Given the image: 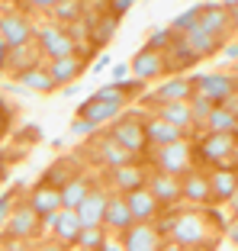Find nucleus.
Here are the masks:
<instances>
[{"mask_svg":"<svg viewBox=\"0 0 238 251\" xmlns=\"http://www.w3.org/2000/svg\"><path fill=\"white\" fill-rule=\"evenodd\" d=\"M167 242L184 245V248H209L219 242V232L213 229V216L206 209H177Z\"/></svg>","mask_w":238,"mask_h":251,"instance_id":"1","label":"nucleus"},{"mask_svg":"<svg viewBox=\"0 0 238 251\" xmlns=\"http://www.w3.org/2000/svg\"><path fill=\"white\" fill-rule=\"evenodd\" d=\"M36 52L48 61L65 58V55H77V39L68 26L48 23V26H42V29L36 32Z\"/></svg>","mask_w":238,"mask_h":251,"instance_id":"2","label":"nucleus"},{"mask_svg":"<svg viewBox=\"0 0 238 251\" xmlns=\"http://www.w3.org/2000/svg\"><path fill=\"white\" fill-rule=\"evenodd\" d=\"M145 119L148 116H139V113H126L110 123L106 132L119 142L122 148H129L132 155H145L148 151V135H145Z\"/></svg>","mask_w":238,"mask_h":251,"instance_id":"3","label":"nucleus"},{"mask_svg":"<svg viewBox=\"0 0 238 251\" xmlns=\"http://www.w3.org/2000/svg\"><path fill=\"white\" fill-rule=\"evenodd\" d=\"M151 161H155V171H164V174H174V177H184L187 171L196 164L193 158V145L187 139L174 142V145H161L151 151Z\"/></svg>","mask_w":238,"mask_h":251,"instance_id":"4","label":"nucleus"},{"mask_svg":"<svg viewBox=\"0 0 238 251\" xmlns=\"http://www.w3.org/2000/svg\"><path fill=\"white\" fill-rule=\"evenodd\" d=\"M238 151V132H206L193 148L196 164H222Z\"/></svg>","mask_w":238,"mask_h":251,"instance_id":"5","label":"nucleus"},{"mask_svg":"<svg viewBox=\"0 0 238 251\" xmlns=\"http://www.w3.org/2000/svg\"><path fill=\"white\" fill-rule=\"evenodd\" d=\"M193 87L200 97H206L213 106H225L229 97L238 90V81L232 74H219V71H209V74H193Z\"/></svg>","mask_w":238,"mask_h":251,"instance_id":"6","label":"nucleus"},{"mask_svg":"<svg viewBox=\"0 0 238 251\" xmlns=\"http://www.w3.org/2000/svg\"><path fill=\"white\" fill-rule=\"evenodd\" d=\"M0 36L7 42V49H26L36 42V29H32L29 16L23 10H7L0 13Z\"/></svg>","mask_w":238,"mask_h":251,"instance_id":"7","label":"nucleus"},{"mask_svg":"<svg viewBox=\"0 0 238 251\" xmlns=\"http://www.w3.org/2000/svg\"><path fill=\"white\" fill-rule=\"evenodd\" d=\"M26 203H29V206H32V213H36L39 219H42V226H48V229L55 226L58 213L65 209V206H61V190H58V187H48V184H42V180H39V184L29 190Z\"/></svg>","mask_w":238,"mask_h":251,"instance_id":"8","label":"nucleus"},{"mask_svg":"<svg viewBox=\"0 0 238 251\" xmlns=\"http://www.w3.org/2000/svg\"><path fill=\"white\" fill-rule=\"evenodd\" d=\"M167 238L155 229V222H132L122 235H119V245L122 251H161Z\"/></svg>","mask_w":238,"mask_h":251,"instance_id":"9","label":"nucleus"},{"mask_svg":"<svg viewBox=\"0 0 238 251\" xmlns=\"http://www.w3.org/2000/svg\"><path fill=\"white\" fill-rule=\"evenodd\" d=\"M39 232H42V219L32 213V206H29V203H16L10 222L3 226L7 242H29V238H36Z\"/></svg>","mask_w":238,"mask_h":251,"instance_id":"10","label":"nucleus"},{"mask_svg":"<svg viewBox=\"0 0 238 251\" xmlns=\"http://www.w3.org/2000/svg\"><path fill=\"white\" fill-rule=\"evenodd\" d=\"M180 187H184V200L190 203V206L203 209L213 203V187H209V171H203L200 164H193V168L187 171L184 177H180Z\"/></svg>","mask_w":238,"mask_h":251,"instance_id":"11","label":"nucleus"},{"mask_svg":"<svg viewBox=\"0 0 238 251\" xmlns=\"http://www.w3.org/2000/svg\"><path fill=\"white\" fill-rule=\"evenodd\" d=\"M90 155H94V161H97V164H103L106 171L122 168V164H132V158H135L132 151L122 148L110 132H100L97 135V142H94V148H90Z\"/></svg>","mask_w":238,"mask_h":251,"instance_id":"12","label":"nucleus"},{"mask_svg":"<svg viewBox=\"0 0 238 251\" xmlns=\"http://www.w3.org/2000/svg\"><path fill=\"white\" fill-rule=\"evenodd\" d=\"M129 68H132V77L135 81H155L158 74L167 71V55L164 52H155V49H139V52L132 55V61H129Z\"/></svg>","mask_w":238,"mask_h":251,"instance_id":"13","label":"nucleus"},{"mask_svg":"<svg viewBox=\"0 0 238 251\" xmlns=\"http://www.w3.org/2000/svg\"><path fill=\"white\" fill-rule=\"evenodd\" d=\"M145 187L151 190V197H155L164 209H167V206H177L180 200H184L180 177H174V174H164V171H148V184H145Z\"/></svg>","mask_w":238,"mask_h":251,"instance_id":"14","label":"nucleus"},{"mask_svg":"<svg viewBox=\"0 0 238 251\" xmlns=\"http://www.w3.org/2000/svg\"><path fill=\"white\" fill-rule=\"evenodd\" d=\"M196 94L193 87V77H187V74H177L171 81H164L155 94L148 97V106H161V103H180V100H190Z\"/></svg>","mask_w":238,"mask_h":251,"instance_id":"15","label":"nucleus"},{"mask_svg":"<svg viewBox=\"0 0 238 251\" xmlns=\"http://www.w3.org/2000/svg\"><path fill=\"white\" fill-rule=\"evenodd\" d=\"M132 222H135V219H132V209H129L126 193L110 190V200H106V216H103L106 232H116V235H122V232H126Z\"/></svg>","mask_w":238,"mask_h":251,"instance_id":"16","label":"nucleus"},{"mask_svg":"<svg viewBox=\"0 0 238 251\" xmlns=\"http://www.w3.org/2000/svg\"><path fill=\"white\" fill-rule=\"evenodd\" d=\"M106 200H110V190L103 187H94L87 193L81 206H77V219H81L84 229H94V226H103V216H106Z\"/></svg>","mask_w":238,"mask_h":251,"instance_id":"17","label":"nucleus"},{"mask_svg":"<svg viewBox=\"0 0 238 251\" xmlns=\"http://www.w3.org/2000/svg\"><path fill=\"white\" fill-rule=\"evenodd\" d=\"M145 184H148V171L142 168V164H135V161L110 171V190L132 193V190H142Z\"/></svg>","mask_w":238,"mask_h":251,"instance_id":"18","label":"nucleus"},{"mask_svg":"<svg viewBox=\"0 0 238 251\" xmlns=\"http://www.w3.org/2000/svg\"><path fill=\"white\" fill-rule=\"evenodd\" d=\"M200 26L209 32V36H216V39H225L232 29H235L232 20H229L225 3H203L200 7Z\"/></svg>","mask_w":238,"mask_h":251,"instance_id":"19","label":"nucleus"},{"mask_svg":"<svg viewBox=\"0 0 238 251\" xmlns=\"http://www.w3.org/2000/svg\"><path fill=\"white\" fill-rule=\"evenodd\" d=\"M48 65V74L58 87H71L77 84V77L84 74V55H65V58H55V61H45Z\"/></svg>","mask_w":238,"mask_h":251,"instance_id":"20","label":"nucleus"},{"mask_svg":"<svg viewBox=\"0 0 238 251\" xmlns=\"http://www.w3.org/2000/svg\"><path fill=\"white\" fill-rule=\"evenodd\" d=\"M209 187H213V203H232L238 193V171L235 168H213L209 171Z\"/></svg>","mask_w":238,"mask_h":251,"instance_id":"21","label":"nucleus"},{"mask_svg":"<svg viewBox=\"0 0 238 251\" xmlns=\"http://www.w3.org/2000/svg\"><path fill=\"white\" fill-rule=\"evenodd\" d=\"M126 200H129V209H132V219L135 222H158V216H161V209H164L161 203L151 197L148 187L126 193Z\"/></svg>","mask_w":238,"mask_h":251,"instance_id":"22","label":"nucleus"},{"mask_svg":"<svg viewBox=\"0 0 238 251\" xmlns=\"http://www.w3.org/2000/svg\"><path fill=\"white\" fill-rule=\"evenodd\" d=\"M145 135H148V148H151V151H155V148H161V145H174V142L187 139L180 129H174L171 123H164L161 116H155V113L145 119Z\"/></svg>","mask_w":238,"mask_h":251,"instance_id":"23","label":"nucleus"},{"mask_svg":"<svg viewBox=\"0 0 238 251\" xmlns=\"http://www.w3.org/2000/svg\"><path fill=\"white\" fill-rule=\"evenodd\" d=\"M16 81L23 84V87L36 90V94H52L58 84L52 81V74H48V65H42V61H36V65H26L16 71Z\"/></svg>","mask_w":238,"mask_h":251,"instance_id":"24","label":"nucleus"},{"mask_svg":"<svg viewBox=\"0 0 238 251\" xmlns=\"http://www.w3.org/2000/svg\"><path fill=\"white\" fill-rule=\"evenodd\" d=\"M184 42H187V49L196 55V58H213V55H219L222 52V39H216V36H209L206 29H203L200 23H196L190 32H184Z\"/></svg>","mask_w":238,"mask_h":251,"instance_id":"25","label":"nucleus"},{"mask_svg":"<svg viewBox=\"0 0 238 251\" xmlns=\"http://www.w3.org/2000/svg\"><path fill=\"white\" fill-rule=\"evenodd\" d=\"M155 116H161L164 123H171L174 129H180V132H190L193 129V110H190V100H180V103H161L155 106Z\"/></svg>","mask_w":238,"mask_h":251,"instance_id":"26","label":"nucleus"},{"mask_svg":"<svg viewBox=\"0 0 238 251\" xmlns=\"http://www.w3.org/2000/svg\"><path fill=\"white\" fill-rule=\"evenodd\" d=\"M119 113H122V106L103 103L97 97H87V100L77 106V119H90V123H97V126H106V123H113V119H119Z\"/></svg>","mask_w":238,"mask_h":251,"instance_id":"27","label":"nucleus"},{"mask_svg":"<svg viewBox=\"0 0 238 251\" xmlns=\"http://www.w3.org/2000/svg\"><path fill=\"white\" fill-rule=\"evenodd\" d=\"M81 229H84V226H81V219H77V209H61L58 219H55V226H52L55 242L68 245V248H74V245H77Z\"/></svg>","mask_w":238,"mask_h":251,"instance_id":"28","label":"nucleus"},{"mask_svg":"<svg viewBox=\"0 0 238 251\" xmlns=\"http://www.w3.org/2000/svg\"><path fill=\"white\" fill-rule=\"evenodd\" d=\"M90 190H94V184H90L84 174H77L74 180H68V184L61 187V206H65V209H77L84 200H87Z\"/></svg>","mask_w":238,"mask_h":251,"instance_id":"29","label":"nucleus"},{"mask_svg":"<svg viewBox=\"0 0 238 251\" xmlns=\"http://www.w3.org/2000/svg\"><path fill=\"white\" fill-rule=\"evenodd\" d=\"M116 29H119V20L113 13L97 16V20H90V42L97 45V49H103V45L116 36Z\"/></svg>","mask_w":238,"mask_h":251,"instance_id":"30","label":"nucleus"},{"mask_svg":"<svg viewBox=\"0 0 238 251\" xmlns=\"http://www.w3.org/2000/svg\"><path fill=\"white\" fill-rule=\"evenodd\" d=\"M203 126H206V132H238V116L229 106H216Z\"/></svg>","mask_w":238,"mask_h":251,"instance_id":"31","label":"nucleus"},{"mask_svg":"<svg viewBox=\"0 0 238 251\" xmlns=\"http://www.w3.org/2000/svg\"><path fill=\"white\" fill-rule=\"evenodd\" d=\"M52 16H55V23H77V20H84V0H61L58 7L52 10Z\"/></svg>","mask_w":238,"mask_h":251,"instance_id":"32","label":"nucleus"},{"mask_svg":"<svg viewBox=\"0 0 238 251\" xmlns=\"http://www.w3.org/2000/svg\"><path fill=\"white\" fill-rule=\"evenodd\" d=\"M110 242V232H106V226H94V229H81V238H77V245L81 248H103V245Z\"/></svg>","mask_w":238,"mask_h":251,"instance_id":"33","label":"nucleus"},{"mask_svg":"<svg viewBox=\"0 0 238 251\" xmlns=\"http://www.w3.org/2000/svg\"><path fill=\"white\" fill-rule=\"evenodd\" d=\"M174 42H177V32H174L171 26H164V29H155V32L148 36V49H155V52H164V55L174 49Z\"/></svg>","mask_w":238,"mask_h":251,"instance_id":"34","label":"nucleus"},{"mask_svg":"<svg viewBox=\"0 0 238 251\" xmlns=\"http://www.w3.org/2000/svg\"><path fill=\"white\" fill-rule=\"evenodd\" d=\"M71 164H74V161H58V164H52V168H48V174L42 177V184L58 187V190H61L68 180H74V177H77V174H68V171H65V168H71Z\"/></svg>","mask_w":238,"mask_h":251,"instance_id":"35","label":"nucleus"},{"mask_svg":"<svg viewBox=\"0 0 238 251\" xmlns=\"http://www.w3.org/2000/svg\"><path fill=\"white\" fill-rule=\"evenodd\" d=\"M171 58H174V71H184V68H190V65H196V55L187 49V42H184V36H177V42H174V49H171Z\"/></svg>","mask_w":238,"mask_h":251,"instance_id":"36","label":"nucleus"},{"mask_svg":"<svg viewBox=\"0 0 238 251\" xmlns=\"http://www.w3.org/2000/svg\"><path fill=\"white\" fill-rule=\"evenodd\" d=\"M20 190H23V184H16V187H10L7 193H0V229L10 222V216H13V209H16V197H20Z\"/></svg>","mask_w":238,"mask_h":251,"instance_id":"37","label":"nucleus"},{"mask_svg":"<svg viewBox=\"0 0 238 251\" xmlns=\"http://www.w3.org/2000/svg\"><path fill=\"white\" fill-rule=\"evenodd\" d=\"M200 23V7H190V10H184L180 16H174V23H171V29L177 32V36H184V32H190Z\"/></svg>","mask_w":238,"mask_h":251,"instance_id":"38","label":"nucleus"},{"mask_svg":"<svg viewBox=\"0 0 238 251\" xmlns=\"http://www.w3.org/2000/svg\"><path fill=\"white\" fill-rule=\"evenodd\" d=\"M190 110H193V123H206V119H209V113L216 110V106L209 103L206 97L193 94V97H190Z\"/></svg>","mask_w":238,"mask_h":251,"instance_id":"39","label":"nucleus"},{"mask_svg":"<svg viewBox=\"0 0 238 251\" xmlns=\"http://www.w3.org/2000/svg\"><path fill=\"white\" fill-rule=\"evenodd\" d=\"M97 100H103V103H116V106H126V97H122V90L116 87V84H110V87H100L97 94Z\"/></svg>","mask_w":238,"mask_h":251,"instance_id":"40","label":"nucleus"},{"mask_svg":"<svg viewBox=\"0 0 238 251\" xmlns=\"http://www.w3.org/2000/svg\"><path fill=\"white\" fill-rule=\"evenodd\" d=\"M116 87L122 90V97H126V100H132V97H139V94H142V87H145V81H135V77H132V81H119Z\"/></svg>","mask_w":238,"mask_h":251,"instance_id":"41","label":"nucleus"},{"mask_svg":"<svg viewBox=\"0 0 238 251\" xmlns=\"http://www.w3.org/2000/svg\"><path fill=\"white\" fill-rule=\"evenodd\" d=\"M71 132L74 135H94V132H100V126L90 123V119H74V123H71Z\"/></svg>","mask_w":238,"mask_h":251,"instance_id":"42","label":"nucleus"},{"mask_svg":"<svg viewBox=\"0 0 238 251\" xmlns=\"http://www.w3.org/2000/svg\"><path fill=\"white\" fill-rule=\"evenodd\" d=\"M129 7H132V0H110V13L116 16V20H119V16H126Z\"/></svg>","mask_w":238,"mask_h":251,"instance_id":"43","label":"nucleus"},{"mask_svg":"<svg viewBox=\"0 0 238 251\" xmlns=\"http://www.w3.org/2000/svg\"><path fill=\"white\" fill-rule=\"evenodd\" d=\"M222 55L225 61H232V65H238V42H222Z\"/></svg>","mask_w":238,"mask_h":251,"instance_id":"44","label":"nucleus"},{"mask_svg":"<svg viewBox=\"0 0 238 251\" xmlns=\"http://www.w3.org/2000/svg\"><path fill=\"white\" fill-rule=\"evenodd\" d=\"M58 3H61V0H26V7H32V10H45V13H52Z\"/></svg>","mask_w":238,"mask_h":251,"instance_id":"45","label":"nucleus"},{"mask_svg":"<svg viewBox=\"0 0 238 251\" xmlns=\"http://www.w3.org/2000/svg\"><path fill=\"white\" fill-rule=\"evenodd\" d=\"M129 74H132V68H126V65H116V68H113V84H119V81H129Z\"/></svg>","mask_w":238,"mask_h":251,"instance_id":"46","label":"nucleus"},{"mask_svg":"<svg viewBox=\"0 0 238 251\" xmlns=\"http://www.w3.org/2000/svg\"><path fill=\"white\" fill-rule=\"evenodd\" d=\"M161 251H216V245H209V248H184V245H171V242H164Z\"/></svg>","mask_w":238,"mask_h":251,"instance_id":"47","label":"nucleus"},{"mask_svg":"<svg viewBox=\"0 0 238 251\" xmlns=\"http://www.w3.org/2000/svg\"><path fill=\"white\" fill-rule=\"evenodd\" d=\"M225 10H229V20H232V26L238 29V0H225Z\"/></svg>","mask_w":238,"mask_h":251,"instance_id":"48","label":"nucleus"},{"mask_svg":"<svg viewBox=\"0 0 238 251\" xmlns=\"http://www.w3.org/2000/svg\"><path fill=\"white\" fill-rule=\"evenodd\" d=\"M10 65V49H7V42H3V36H0V71Z\"/></svg>","mask_w":238,"mask_h":251,"instance_id":"49","label":"nucleus"},{"mask_svg":"<svg viewBox=\"0 0 238 251\" xmlns=\"http://www.w3.org/2000/svg\"><path fill=\"white\" fill-rule=\"evenodd\" d=\"M36 251H71L68 245H61V242H45V245H39Z\"/></svg>","mask_w":238,"mask_h":251,"instance_id":"50","label":"nucleus"},{"mask_svg":"<svg viewBox=\"0 0 238 251\" xmlns=\"http://www.w3.org/2000/svg\"><path fill=\"white\" fill-rule=\"evenodd\" d=\"M106 65H110V55H106V52H100V58H97V61H94V71H97V74H100V71H103V68H106Z\"/></svg>","mask_w":238,"mask_h":251,"instance_id":"51","label":"nucleus"},{"mask_svg":"<svg viewBox=\"0 0 238 251\" xmlns=\"http://www.w3.org/2000/svg\"><path fill=\"white\" fill-rule=\"evenodd\" d=\"M225 106H229V110H232V113H235V116H238V90H235V94L229 97V103H225Z\"/></svg>","mask_w":238,"mask_h":251,"instance_id":"52","label":"nucleus"},{"mask_svg":"<svg viewBox=\"0 0 238 251\" xmlns=\"http://www.w3.org/2000/svg\"><path fill=\"white\" fill-rule=\"evenodd\" d=\"M100 251H122V245H119V242H106Z\"/></svg>","mask_w":238,"mask_h":251,"instance_id":"53","label":"nucleus"},{"mask_svg":"<svg viewBox=\"0 0 238 251\" xmlns=\"http://www.w3.org/2000/svg\"><path fill=\"white\" fill-rule=\"evenodd\" d=\"M74 94H81V87H77V84H71V87H65V97H74Z\"/></svg>","mask_w":238,"mask_h":251,"instance_id":"54","label":"nucleus"},{"mask_svg":"<svg viewBox=\"0 0 238 251\" xmlns=\"http://www.w3.org/2000/svg\"><path fill=\"white\" fill-rule=\"evenodd\" d=\"M7 116H10V113H7V106H3V103H0V126H3V123H7Z\"/></svg>","mask_w":238,"mask_h":251,"instance_id":"55","label":"nucleus"},{"mask_svg":"<svg viewBox=\"0 0 238 251\" xmlns=\"http://www.w3.org/2000/svg\"><path fill=\"white\" fill-rule=\"evenodd\" d=\"M229 206H232V213L238 216V193H235V197H232V203H229Z\"/></svg>","mask_w":238,"mask_h":251,"instance_id":"56","label":"nucleus"},{"mask_svg":"<svg viewBox=\"0 0 238 251\" xmlns=\"http://www.w3.org/2000/svg\"><path fill=\"white\" fill-rule=\"evenodd\" d=\"M232 238H235V242H238V222H235V226H232Z\"/></svg>","mask_w":238,"mask_h":251,"instance_id":"57","label":"nucleus"},{"mask_svg":"<svg viewBox=\"0 0 238 251\" xmlns=\"http://www.w3.org/2000/svg\"><path fill=\"white\" fill-rule=\"evenodd\" d=\"M71 251H97V248H81V245H74V248H71Z\"/></svg>","mask_w":238,"mask_h":251,"instance_id":"58","label":"nucleus"},{"mask_svg":"<svg viewBox=\"0 0 238 251\" xmlns=\"http://www.w3.org/2000/svg\"><path fill=\"white\" fill-rule=\"evenodd\" d=\"M0 251H13V248H7V245H0Z\"/></svg>","mask_w":238,"mask_h":251,"instance_id":"59","label":"nucleus"},{"mask_svg":"<svg viewBox=\"0 0 238 251\" xmlns=\"http://www.w3.org/2000/svg\"><path fill=\"white\" fill-rule=\"evenodd\" d=\"M0 180H3V171H0Z\"/></svg>","mask_w":238,"mask_h":251,"instance_id":"60","label":"nucleus"}]
</instances>
